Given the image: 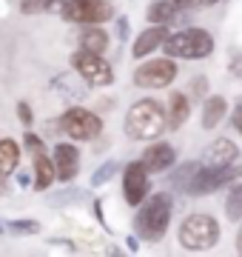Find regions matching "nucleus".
Returning a JSON list of instances; mask_svg holds the SVG:
<instances>
[{
    "instance_id": "3",
    "label": "nucleus",
    "mask_w": 242,
    "mask_h": 257,
    "mask_svg": "<svg viewBox=\"0 0 242 257\" xmlns=\"http://www.w3.org/2000/svg\"><path fill=\"white\" fill-rule=\"evenodd\" d=\"M216 49V40L214 35L202 26H186L180 29V32H171L166 37V43H162V52L168 57H174V60H208V57L214 55Z\"/></svg>"
},
{
    "instance_id": "10",
    "label": "nucleus",
    "mask_w": 242,
    "mask_h": 257,
    "mask_svg": "<svg viewBox=\"0 0 242 257\" xmlns=\"http://www.w3.org/2000/svg\"><path fill=\"white\" fill-rule=\"evenodd\" d=\"M52 160H54V172L60 183H72L80 175V149L74 146V140H60L52 149Z\"/></svg>"
},
{
    "instance_id": "28",
    "label": "nucleus",
    "mask_w": 242,
    "mask_h": 257,
    "mask_svg": "<svg viewBox=\"0 0 242 257\" xmlns=\"http://www.w3.org/2000/svg\"><path fill=\"white\" fill-rule=\"evenodd\" d=\"M220 0H177L180 12H200V9H211Z\"/></svg>"
},
{
    "instance_id": "19",
    "label": "nucleus",
    "mask_w": 242,
    "mask_h": 257,
    "mask_svg": "<svg viewBox=\"0 0 242 257\" xmlns=\"http://www.w3.org/2000/svg\"><path fill=\"white\" fill-rule=\"evenodd\" d=\"M20 157H23V149L14 138H0V175L12 177L18 172Z\"/></svg>"
},
{
    "instance_id": "35",
    "label": "nucleus",
    "mask_w": 242,
    "mask_h": 257,
    "mask_svg": "<svg viewBox=\"0 0 242 257\" xmlns=\"http://www.w3.org/2000/svg\"><path fill=\"white\" fill-rule=\"evenodd\" d=\"M128 240V251H137V248H140V237H137V234H131V237H126Z\"/></svg>"
},
{
    "instance_id": "26",
    "label": "nucleus",
    "mask_w": 242,
    "mask_h": 257,
    "mask_svg": "<svg viewBox=\"0 0 242 257\" xmlns=\"http://www.w3.org/2000/svg\"><path fill=\"white\" fill-rule=\"evenodd\" d=\"M23 149L32 152V155H34V152H46V140L40 138V135H34L32 128H26V135H23Z\"/></svg>"
},
{
    "instance_id": "38",
    "label": "nucleus",
    "mask_w": 242,
    "mask_h": 257,
    "mask_svg": "<svg viewBox=\"0 0 242 257\" xmlns=\"http://www.w3.org/2000/svg\"><path fill=\"white\" fill-rule=\"evenodd\" d=\"M3 231H6V226H3V223H0V234H3Z\"/></svg>"
},
{
    "instance_id": "12",
    "label": "nucleus",
    "mask_w": 242,
    "mask_h": 257,
    "mask_svg": "<svg viewBox=\"0 0 242 257\" xmlns=\"http://www.w3.org/2000/svg\"><path fill=\"white\" fill-rule=\"evenodd\" d=\"M168 35H171V29H168V26L148 23V26H146L140 35H137V40L131 43V57H134V60H142V57L154 55L157 49H162V43H166Z\"/></svg>"
},
{
    "instance_id": "13",
    "label": "nucleus",
    "mask_w": 242,
    "mask_h": 257,
    "mask_svg": "<svg viewBox=\"0 0 242 257\" xmlns=\"http://www.w3.org/2000/svg\"><path fill=\"white\" fill-rule=\"evenodd\" d=\"M191 111H194V100L188 97V92H171V97L166 103L168 132H180L191 120Z\"/></svg>"
},
{
    "instance_id": "33",
    "label": "nucleus",
    "mask_w": 242,
    "mask_h": 257,
    "mask_svg": "<svg viewBox=\"0 0 242 257\" xmlns=\"http://www.w3.org/2000/svg\"><path fill=\"white\" fill-rule=\"evenodd\" d=\"M66 3H68V0H46V12H57V15H60Z\"/></svg>"
},
{
    "instance_id": "2",
    "label": "nucleus",
    "mask_w": 242,
    "mask_h": 257,
    "mask_svg": "<svg viewBox=\"0 0 242 257\" xmlns=\"http://www.w3.org/2000/svg\"><path fill=\"white\" fill-rule=\"evenodd\" d=\"M122 128H126V138L142 140V143L162 138V132H168L166 106H160V100H154V97H142L126 111Z\"/></svg>"
},
{
    "instance_id": "15",
    "label": "nucleus",
    "mask_w": 242,
    "mask_h": 257,
    "mask_svg": "<svg viewBox=\"0 0 242 257\" xmlns=\"http://www.w3.org/2000/svg\"><path fill=\"white\" fill-rule=\"evenodd\" d=\"M112 46V35L102 29V23H83L77 32V49L94 52V55H106Z\"/></svg>"
},
{
    "instance_id": "17",
    "label": "nucleus",
    "mask_w": 242,
    "mask_h": 257,
    "mask_svg": "<svg viewBox=\"0 0 242 257\" xmlns=\"http://www.w3.org/2000/svg\"><path fill=\"white\" fill-rule=\"evenodd\" d=\"M228 117V100H225L222 94H208L202 100V111H200V123L202 128H216L222 120Z\"/></svg>"
},
{
    "instance_id": "18",
    "label": "nucleus",
    "mask_w": 242,
    "mask_h": 257,
    "mask_svg": "<svg viewBox=\"0 0 242 257\" xmlns=\"http://www.w3.org/2000/svg\"><path fill=\"white\" fill-rule=\"evenodd\" d=\"M180 18V6L177 0H151L148 9H146V20L157 23V26H171Z\"/></svg>"
},
{
    "instance_id": "31",
    "label": "nucleus",
    "mask_w": 242,
    "mask_h": 257,
    "mask_svg": "<svg viewBox=\"0 0 242 257\" xmlns=\"http://www.w3.org/2000/svg\"><path fill=\"white\" fill-rule=\"evenodd\" d=\"M231 126L242 138V94H240V100H236V106H234V111H231Z\"/></svg>"
},
{
    "instance_id": "14",
    "label": "nucleus",
    "mask_w": 242,
    "mask_h": 257,
    "mask_svg": "<svg viewBox=\"0 0 242 257\" xmlns=\"http://www.w3.org/2000/svg\"><path fill=\"white\" fill-rule=\"evenodd\" d=\"M57 183V172H54V160L46 152H34L32 155V189L34 192H48Z\"/></svg>"
},
{
    "instance_id": "23",
    "label": "nucleus",
    "mask_w": 242,
    "mask_h": 257,
    "mask_svg": "<svg viewBox=\"0 0 242 257\" xmlns=\"http://www.w3.org/2000/svg\"><path fill=\"white\" fill-rule=\"evenodd\" d=\"M120 169H122L120 160H106V163H102L97 172H92V180H88V186H92V189H100V186L112 183L114 177L120 175Z\"/></svg>"
},
{
    "instance_id": "1",
    "label": "nucleus",
    "mask_w": 242,
    "mask_h": 257,
    "mask_svg": "<svg viewBox=\"0 0 242 257\" xmlns=\"http://www.w3.org/2000/svg\"><path fill=\"white\" fill-rule=\"evenodd\" d=\"M171 217H174V197L168 192H151L137 206L134 234L142 243H160L168 234V229H171Z\"/></svg>"
},
{
    "instance_id": "20",
    "label": "nucleus",
    "mask_w": 242,
    "mask_h": 257,
    "mask_svg": "<svg viewBox=\"0 0 242 257\" xmlns=\"http://www.w3.org/2000/svg\"><path fill=\"white\" fill-rule=\"evenodd\" d=\"M202 166V160H182V163H174V172L168 169V186L171 189H177V192H186V186L191 183V177H194V172Z\"/></svg>"
},
{
    "instance_id": "36",
    "label": "nucleus",
    "mask_w": 242,
    "mask_h": 257,
    "mask_svg": "<svg viewBox=\"0 0 242 257\" xmlns=\"http://www.w3.org/2000/svg\"><path fill=\"white\" fill-rule=\"evenodd\" d=\"M18 186H32V175H18Z\"/></svg>"
},
{
    "instance_id": "11",
    "label": "nucleus",
    "mask_w": 242,
    "mask_h": 257,
    "mask_svg": "<svg viewBox=\"0 0 242 257\" xmlns=\"http://www.w3.org/2000/svg\"><path fill=\"white\" fill-rule=\"evenodd\" d=\"M140 160L148 175H166L168 169H174V163H177V149L171 146L168 140L157 138V140H151V146L142 152Z\"/></svg>"
},
{
    "instance_id": "8",
    "label": "nucleus",
    "mask_w": 242,
    "mask_h": 257,
    "mask_svg": "<svg viewBox=\"0 0 242 257\" xmlns=\"http://www.w3.org/2000/svg\"><path fill=\"white\" fill-rule=\"evenodd\" d=\"M66 23H108L114 20V3L112 0H68L60 12Z\"/></svg>"
},
{
    "instance_id": "21",
    "label": "nucleus",
    "mask_w": 242,
    "mask_h": 257,
    "mask_svg": "<svg viewBox=\"0 0 242 257\" xmlns=\"http://www.w3.org/2000/svg\"><path fill=\"white\" fill-rule=\"evenodd\" d=\"M52 89L54 92H60L63 97H68L72 103H80L86 97V92H88V86H77L74 83V77H68V74H57L54 80H52Z\"/></svg>"
},
{
    "instance_id": "29",
    "label": "nucleus",
    "mask_w": 242,
    "mask_h": 257,
    "mask_svg": "<svg viewBox=\"0 0 242 257\" xmlns=\"http://www.w3.org/2000/svg\"><path fill=\"white\" fill-rule=\"evenodd\" d=\"M14 111H18V120H20V123H23L26 128H32V126H34V111H32V106H28L26 100H18Z\"/></svg>"
},
{
    "instance_id": "27",
    "label": "nucleus",
    "mask_w": 242,
    "mask_h": 257,
    "mask_svg": "<svg viewBox=\"0 0 242 257\" xmlns=\"http://www.w3.org/2000/svg\"><path fill=\"white\" fill-rule=\"evenodd\" d=\"M114 37L120 40V43H126L131 37V23L126 15H114Z\"/></svg>"
},
{
    "instance_id": "22",
    "label": "nucleus",
    "mask_w": 242,
    "mask_h": 257,
    "mask_svg": "<svg viewBox=\"0 0 242 257\" xmlns=\"http://www.w3.org/2000/svg\"><path fill=\"white\" fill-rule=\"evenodd\" d=\"M225 217L231 223L242 220V180L228 186V197H225Z\"/></svg>"
},
{
    "instance_id": "34",
    "label": "nucleus",
    "mask_w": 242,
    "mask_h": 257,
    "mask_svg": "<svg viewBox=\"0 0 242 257\" xmlns=\"http://www.w3.org/2000/svg\"><path fill=\"white\" fill-rule=\"evenodd\" d=\"M9 192H12L9 177H6V175H0V194H9Z\"/></svg>"
},
{
    "instance_id": "37",
    "label": "nucleus",
    "mask_w": 242,
    "mask_h": 257,
    "mask_svg": "<svg viewBox=\"0 0 242 257\" xmlns=\"http://www.w3.org/2000/svg\"><path fill=\"white\" fill-rule=\"evenodd\" d=\"M236 251L242 254V220H240V229H236Z\"/></svg>"
},
{
    "instance_id": "25",
    "label": "nucleus",
    "mask_w": 242,
    "mask_h": 257,
    "mask_svg": "<svg viewBox=\"0 0 242 257\" xmlns=\"http://www.w3.org/2000/svg\"><path fill=\"white\" fill-rule=\"evenodd\" d=\"M188 97L196 103H202L208 97V77L205 74H196L194 80H191V89H188Z\"/></svg>"
},
{
    "instance_id": "24",
    "label": "nucleus",
    "mask_w": 242,
    "mask_h": 257,
    "mask_svg": "<svg viewBox=\"0 0 242 257\" xmlns=\"http://www.w3.org/2000/svg\"><path fill=\"white\" fill-rule=\"evenodd\" d=\"M6 231H12V234H40V223L38 220H9Z\"/></svg>"
},
{
    "instance_id": "7",
    "label": "nucleus",
    "mask_w": 242,
    "mask_h": 257,
    "mask_svg": "<svg viewBox=\"0 0 242 257\" xmlns=\"http://www.w3.org/2000/svg\"><path fill=\"white\" fill-rule=\"evenodd\" d=\"M72 69H74L77 77L88 89H108V86H114V66L102 55L77 49L74 55H72Z\"/></svg>"
},
{
    "instance_id": "6",
    "label": "nucleus",
    "mask_w": 242,
    "mask_h": 257,
    "mask_svg": "<svg viewBox=\"0 0 242 257\" xmlns=\"http://www.w3.org/2000/svg\"><path fill=\"white\" fill-rule=\"evenodd\" d=\"M180 74V66L174 57H151V60H142L134 74H131V80L137 89H148V92H160V89H168L171 83L177 80Z\"/></svg>"
},
{
    "instance_id": "9",
    "label": "nucleus",
    "mask_w": 242,
    "mask_h": 257,
    "mask_svg": "<svg viewBox=\"0 0 242 257\" xmlns=\"http://www.w3.org/2000/svg\"><path fill=\"white\" fill-rule=\"evenodd\" d=\"M120 175H122V200L128 203L131 209H137V206L151 194V175L146 172L142 160H128V163H122Z\"/></svg>"
},
{
    "instance_id": "16",
    "label": "nucleus",
    "mask_w": 242,
    "mask_h": 257,
    "mask_svg": "<svg viewBox=\"0 0 242 257\" xmlns=\"http://www.w3.org/2000/svg\"><path fill=\"white\" fill-rule=\"evenodd\" d=\"M240 160V149L231 138H216L205 146V155H202V163L205 166H231Z\"/></svg>"
},
{
    "instance_id": "32",
    "label": "nucleus",
    "mask_w": 242,
    "mask_h": 257,
    "mask_svg": "<svg viewBox=\"0 0 242 257\" xmlns=\"http://www.w3.org/2000/svg\"><path fill=\"white\" fill-rule=\"evenodd\" d=\"M92 211H94V220L100 223L106 231H112V229H108V220H106V214H102V200H100V197H94V200H92Z\"/></svg>"
},
{
    "instance_id": "30",
    "label": "nucleus",
    "mask_w": 242,
    "mask_h": 257,
    "mask_svg": "<svg viewBox=\"0 0 242 257\" xmlns=\"http://www.w3.org/2000/svg\"><path fill=\"white\" fill-rule=\"evenodd\" d=\"M18 9L20 15H43L46 12V0H20Z\"/></svg>"
},
{
    "instance_id": "4",
    "label": "nucleus",
    "mask_w": 242,
    "mask_h": 257,
    "mask_svg": "<svg viewBox=\"0 0 242 257\" xmlns=\"http://www.w3.org/2000/svg\"><path fill=\"white\" fill-rule=\"evenodd\" d=\"M220 237H222L220 220L214 214H205V211H191L188 217H182L177 229L180 246L188 248V251H211L220 243Z\"/></svg>"
},
{
    "instance_id": "5",
    "label": "nucleus",
    "mask_w": 242,
    "mask_h": 257,
    "mask_svg": "<svg viewBox=\"0 0 242 257\" xmlns=\"http://www.w3.org/2000/svg\"><path fill=\"white\" fill-rule=\"evenodd\" d=\"M57 126H60V135H66L74 143H92L102 135V117L86 106H68L57 117Z\"/></svg>"
}]
</instances>
